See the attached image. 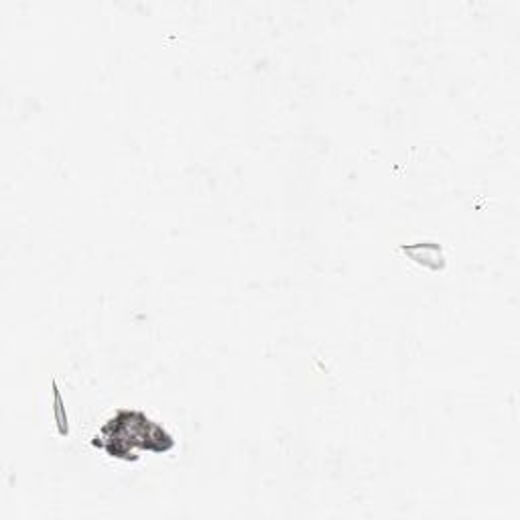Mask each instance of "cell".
<instances>
[{"mask_svg": "<svg viewBox=\"0 0 520 520\" xmlns=\"http://www.w3.org/2000/svg\"><path fill=\"white\" fill-rule=\"evenodd\" d=\"M53 411H55V423H57V431L59 435L68 437L70 435V423H68V413H65V407H63V401H61V395L57 390V382L53 380Z\"/></svg>", "mask_w": 520, "mask_h": 520, "instance_id": "obj_2", "label": "cell"}, {"mask_svg": "<svg viewBox=\"0 0 520 520\" xmlns=\"http://www.w3.org/2000/svg\"><path fill=\"white\" fill-rule=\"evenodd\" d=\"M94 445L104 447L112 458L128 460V453L133 451V447L167 451L175 445V441L169 433H165L159 425L149 421L143 413L120 411L112 421H108L100 437L94 439Z\"/></svg>", "mask_w": 520, "mask_h": 520, "instance_id": "obj_1", "label": "cell"}]
</instances>
